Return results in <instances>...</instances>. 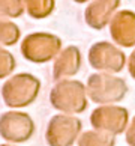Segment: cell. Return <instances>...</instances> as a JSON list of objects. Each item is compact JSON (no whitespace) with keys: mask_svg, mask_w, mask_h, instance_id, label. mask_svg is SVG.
I'll list each match as a JSON object with an SVG mask.
<instances>
[{"mask_svg":"<svg viewBox=\"0 0 135 146\" xmlns=\"http://www.w3.org/2000/svg\"><path fill=\"white\" fill-rule=\"evenodd\" d=\"M81 66V54L77 47H68L65 51L60 53V56L56 59L53 69L54 80L60 82V80H66L72 77L78 72Z\"/></svg>","mask_w":135,"mask_h":146,"instance_id":"cell-11","label":"cell"},{"mask_svg":"<svg viewBox=\"0 0 135 146\" xmlns=\"http://www.w3.org/2000/svg\"><path fill=\"white\" fill-rule=\"evenodd\" d=\"M62 47V41L50 33H33L23 41L21 53L30 62L44 63L56 54Z\"/></svg>","mask_w":135,"mask_h":146,"instance_id":"cell-8","label":"cell"},{"mask_svg":"<svg viewBox=\"0 0 135 146\" xmlns=\"http://www.w3.org/2000/svg\"><path fill=\"white\" fill-rule=\"evenodd\" d=\"M26 9L33 18H45L54 9V0H24Z\"/></svg>","mask_w":135,"mask_h":146,"instance_id":"cell-13","label":"cell"},{"mask_svg":"<svg viewBox=\"0 0 135 146\" xmlns=\"http://www.w3.org/2000/svg\"><path fill=\"white\" fill-rule=\"evenodd\" d=\"M24 12V3L21 0H0V17L17 18Z\"/></svg>","mask_w":135,"mask_h":146,"instance_id":"cell-15","label":"cell"},{"mask_svg":"<svg viewBox=\"0 0 135 146\" xmlns=\"http://www.w3.org/2000/svg\"><path fill=\"white\" fill-rule=\"evenodd\" d=\"M87 96L102 106H113L114 102L122 101L128 94V84L123 78L116 77L113 74H93L87 80L86 86Z\"/></svg>","mask_w":135,"mask_h":146,"instance_id":"cell-2","label":"cell"},{"mask_svg":"<svg viewBox=\"0 0 135 146\" xmlns=\"http://www.w3.org/2000/svg\"><path fill=\"white\" fill-rule=\"evenodd\" d=\"M83 123L71 115H56L50 119L45 133L50 146H72L81 134Z\"/></svg>","mask_w":135,"mask_h":146,"instance_id":"cell-4","label":"cell"},{"mask_svg":"<svg viewBox=\"0 0 135 146\" xmlns=\"http://www.w3.org/2000/svg\"><path fill=\"white\" fill-rule=\"evenodd\" d=\"M0 146H12V145H0Z\"/></svg>","mask_w":135,"mask_h":146,"instance_id":"cell-20","label":"cell"},{"mask_svg":"<svg viewBox=\"0 0 135 146\" xmlns=\"http://www.w3.org/2000/svg\"><path fill=\"white\" fill-rule=\"evenodd\" d=\"M15 68V59L9 51L0 48V78H5L14 71Z\"/></svg>","mask_w":135,"mask_h":146,"instance_id":"cell-16","label":"cell"},{"mask_svg":"<svg viewBox=\"0 0 135 146\" xmlns=\"http://www.w3.org/2000/svg\"><path fill=\"white\" fill-rule=\"evenodd\" d=\"M50 102L63 115H77L87 109L86 86L78 80H60L51 89Z\"/></svg>","mask_w":135,"mask_h":146,"instance_id":"cell-1","label":"cell"},{"mask_svg":"<svg viewBox=\"0 0 135 146\" xmlns=\"http://www.w3.org/2000/svg\"><path fill=\"white\" fill-rule=\"evenodd\" d=\"M126 143L129 146H135V116L132 117V121L128 123V128H126Z\"/></svg>","mask_w":135,"mask_h":146,"instance_id":"cell-17","label":"cell"},{"mask_svg":"<svg viewBox=\"0 0 135 146\" xmlns=\"http://www.w3.org/2000/svg\"><path fill=\"white\" fill-rule=\"evenodd\" d=\"M90 123L96 131L117 136L126 131L129 123V111L120 106H101L92 111Z\"/></svg>","mask_w":135,"mask_h":146,"instance_id":"cell-6","label":"cell"},{"mask_svg":"<svg viewBox=\"0 0 135 146\" xmlns=\"http://www.w3.org/2000/svg\"><path fill=\"white\" fill-rule=\"evenodd\" d=\"M78 146H116V136L104 131H84L77 140Z\"/></svg>","mask_w":135,"mask_h":146,"instance_id":"cell-12","label":"cell"},{"mask_svg":"<svg viewBox=\"0 0 135 146\" xmlns=\"http://www.w3.org/2000/svg\"><path fill=\"white\" fill-rule=\"evenodd\" d=\"M35 134V122L24 111H6L0 116V136L11 143H23Z\"/></svg>","mask_w":135,"mask_h":146,"instance_id":"cell-5","label":"cell"},{"mask_svg":"<svg viewBox=\"0 0 135 146\" xmlns=\"http://www.w3.org/2000/svg\"><path fill=\"white\" fill-rule=\"evenodd\" d=\"M20 30L15 24L9 21L0 20V44L3 45H12L18 41Z\"/></svg>","mask_w":135,"mask_h":146,"instance_id":"cell-14","label":"cell"},{"mask_svg":"<svg viewBox=\"0 0 135 146\" xmlns=\"http://www.w3.org/2000/svg\"><path fill=\"white\" fill-rule=\"evenodd\" d=\"M120 0H93L86 9L84 18L92 29L101 30L113 18V14L117 11Z\"/></svg>","mask_w":135,"mask_h":146,"instance_id":"cell-10","label":"cell"},{"mask_svg":"<svg viewBox=\"0 0 135 146\" xmlns=\"http://www.w3.org/2000/svg\"><path fill=\"white\" fill-rule=\"evenodd\" d=\"M90 66L105 74L120 72L126 63V56L120 48L110 42H96L89 50Z\"/></svg>","mask_w":135,"mask_h":146,"instance_id":"cell-7","label":"cell"},{"mask_svg":"<svg viewBox=\"0 0 135 146\" xmlns=\"http://www.w3.org/2000/svg\"><path fill=\"white\" fill-rule=\"evenodd\" d=\"M128 69H129V74L132 75V78H135V50L131 53V56H129Z\"/></svg>","mask_w":135,"mask_h":146,"instance_id":"cell-18","label":"cell"},{"mask_svg":"<svg viewBox=\"0 0 135 146\" xmlns=\"http://www.w3.org/2000/svg\"><path fill=\"white\" fill-rule=\"evenodd\" d=\"M110 33L116 44L122 47L135 45V12L120 11L110 21Z\"/></svg>","mask_w":135,"mask_h":146,"instance_id":"cell-9","label":"cell"},{"mask_svg":"<svg viewBox=\"0 0 135 146\" xmlns=\"http://www.w3.org/2000/svg\"><path fill=\"white\" fill-rule=\"evenodd\" d=\"M77 3H86V2H89V0H75Z\"/></svg>","mask_w":135,"mask_h":146,"instance_id":"cell-19","label":"cell"},{"mask_svg":"<svg viewBox=\"0 0 135 146\" xmlns=\"http://www.w3.org/2000/svg\"><path fill=\"white\" fill-rule=\"evenodd\" d=\"M41 90V82L32 74H17L2 88L5 104L11 109H21L33 102Z\"/></svg>","mask_w":135,"mask_h":146,"instance_id":"cell-3","label":"cell"}]
</instances>
